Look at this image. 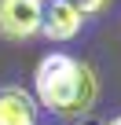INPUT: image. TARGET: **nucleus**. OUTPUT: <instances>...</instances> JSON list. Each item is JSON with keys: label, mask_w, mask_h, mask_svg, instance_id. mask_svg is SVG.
I'll return each instance as SVG.
<instances>
[{"label": "nucleus", "mask_w": 121, "mask_h": 125, "mask_svg": "<svg viewBox=\"0 0 121 125\" xmlns=\"http://www.w3.org/2000/svg\"><path fill=\"white\" fill-rule=\"evenodd\" d=\"M33 96H37V107H44L48 114L77 121L95 110L99 77L84 59H74L66 52H51L33 70Z\"/></svg>", "instance_id": "nucleus-1"}, {"label": "nucleus", "mask_w": 121, "mask_h": 125, "mask_svg": "<svg viewBox=\"0 0 121 125\" xmlns=\"http://www.w3.org/2000/svg\"><path fill=\"white\" fill-rule=\"evenodd\" d=\"M44 0H0V37L4 41H29L40 33Z\"/></svg>", "instance_id": "nucleus-2"}, {"label": "nucleus", "mask_w": 121, "mask_h": 125, "mask_svg": "<svg viewBox=\"0 0 121 125\" xmlns=\"http://www.w3.org/2000/svg\"><path fill=\"white\" fill-rule=\"evenodd\" d=\"M84 30V15L70 4V0H51L44 4V22H40V33L55 44H66L74 41L77 33Z\"/></svg>", "instance_id": "nucleus-3"}, {"label": "nucleus", "mask_w": 121, "mask_h": 125, "mask_svg": "<svg viewBox=\"0 0 121 125\" xmlns=\"http://www.w3.org/2000/svg\"><path fill=\"white\" fill-rule=\"evenodd\" d=\"M0 125H37V99L22 85H0Z\"/></svg>", "instance_id": "nucleus-4"}, {"label": "nucleus", "mask_w": 121, "mask_h": 125, "mask_svg": "<svg viewBox=\"0 0 121 125\" xmlns=\"http://www.w3.org/2000/svg\"><path fill=\"white\" fill-rule=\"evenodd\" d=\"M70 4H74L84 19H95V15H103V11L110 8V0H70Z\"/></svg>", "instance_id": "nucleus-5"}, {"label": "nucleus", "mask_w": 121, "mask_h": 125, "mask_svg": "<svg viewBox=\"0 0 121 125\" xmlns=\"http://www.w3.org/2000/svg\"><path fill=\"white\" fill-rule=\"evenodd\" d=\"M106 125H121V114H117V118H110V121H106Z\"/></svg>", "instance_id": "nucleus-6"}, {"label": "nucleus", "mask_w": 121, "mask_h": 125, "mask_svg": "<svg viewBox=\"0 0 121 125\" xmlns=\"http://www.w3.org/2000/svg\"><path fill=\"white\" fill-rule=\"evenodd\" d=\"M44 4H51V0H44Z\"/></svg>", "instance_id": "nucleus-7"}]
</instances>
